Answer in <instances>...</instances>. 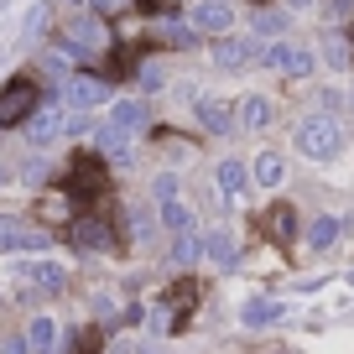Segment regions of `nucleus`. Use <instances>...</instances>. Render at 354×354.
Returning a JSON list of instances; mask_svg holds the SVG:
<instances>
[{"label":"nucleus","mask_w":354,"mask_h":354,"mask_svg":"<svg viewBox=\"0 0 354 354\" xmlns=\"http://www.w3.org/2000/svg\"><path fill=\"white\" fill-rule=\"evenodd\" d=\"M297 151L302 156H313V162H333V156L344 151V131H339V120L333 115H308V120L297 125Z\"/></svg>","instance_id":"f257e3e1"},{"label":"nucleus","mask_w":354,"mask_h":354,"mask_svg":"<svg viewBox=\"0 0 354 354\" xmlns=\"http://www.w3.org/2000/svg\"><path fill=\"white\" fill-rule=\"evenodd\" d=\"M100 104H110V84L104 78H63V110L68 115H88V110H100Z\"/></svg>","instance_id":"f03ea898"},{"label":"nucleus","mask_w":354,"mask_h":354,"mask_svg":"<svg viewBox=\"0 0 354 354\" xmlns=\"http://www.w3.org/2000/svg\"><path fill=\"white\" fill-rule=\"evenodd\" d=\"M37 110V84L32 78H11L0 88V125H26Z\"/></svg>","instance_id":"7ed1b4c3"},{"label":"nucleus","mask_w":354,"mask_h":354,"mask_svg":"<svg viewBox=\"0 0 354 354\" xmlns=\"http://www.w3.org/2000/svg\"><path fill=\"white\" fill-rule=\"evenodd\" d=\"M63 131H68V110L63 104H37L32 120H26V141L32 146H53Z\"/></svg>","instance_id":"20e7f679"},{"label":"nucleus","mask_w":354,"mask_h":354,"mask_svg":"<svg viewBox=\"0 0 354 354\" xmlns=\"http://www.w3.org/2000/svg\"><path fill=\"white\" fill-rule=\"evenodd\" d=\"M255 57H261L255 37H219V42H214V63H219L224 73H240V68H250Z\"/></svg>","instance_id":"39448f33"},{"label":"nucleus","mask_w":354,"mask_h":354,"mask_svg":"<svg viewBox=\"0 0 354 354\" xmlns=\"http://www.w3.org/2000/svg\"><path fill=\"white\" fill-rule=\"evenodd\" d=\"M266 68H277V73H287V78H308L313 68H318V57H313L308 47L277 42V47H271V53H266Z\"/></svg>","instance_id":"423d86ee"},{"label":"nucleus","mask_w":354,"mask_h":354,"mask_svg":"<svg viewBox=\"0 0 354 354\" xmlns=\"http://www.w3.org/2000/svg\"><path fill=\"white\" fill-rule=\"evenodd\" d=\"M21 281L32 292H63L68 287V271H63V261H26L21 266Z\"/></svg>","instance_id":"0eeeda50"},{"label":"nucleus","mask_w":354,"mask_h":354,"mask_svg":"<svg viewBox=\"0 0 354 354\" xmlns=\"http://www.w3.org/2000/svg\"><path fill=\"white\" fill-rule=\"evenodd\" d=\"M193 26H198V32H230L234 6L230 0H198V6H193Z\"/></svg>","instance_id":"6e6552de"},{"label":"nucleus","mask_w":354,"mask_h":354,"mask_svg":"<svg viewBox=\"0 0 354 354\" xmlns=\"http://www.w3.org/2000/svg\"><path fill=\"white\" fill-rule=\"evenodd\" d=\"M63 47L68 53H94V47H104V26L94 21V16H78V21L63 32Z\"/></svg>","instance_id":"1a4fd4ad"},{"label":"nucleus","mask_w":354,"mask_h":354,"mask_svg":"<svg viewBox=\"0 0 354 354\" xmlns=\"http://www.w3.org/2000/svg\"><path fill=\"white\" fill-rule=\"evenodd\" d=\"M281 318H287V302H277V297H250L240 308L245 328H271V323H281Z\"/></svg>","instance_id":"9d476101"},{"label":"nucleus","mask_w":354,"mask_h":354,"mask_svg":"<svg viewBox=\"0 0 354 354\" xmlns=\"http://www.w3.org/2000/svg\"><path fill=\"white\" fill-rule=\"evenodd\" d=\"M110 125H115V131H125V136H141L146 125H151V110H146L141 100H115Z\"/></svg>","instance_id":"9b49d317"},{"label":"nucleus","mask_w":354,"mask_h":354,"mask_svg":"<svg viewBox=\"0 0 354 354\" xmlns=\"http://www.w3.org/2000/svg\"><path fill=\"white\" fill-rule=\"evenodd\" d=\"M234 115H240V110L224 104V100H198V125H203V131H214V136H230L234 125H240Z\"/></svg>","instance_id":"f8f14e48"},{"label":"nucleus","mask_w":354,"mask_h":354,"mask_svg":"<svg viewBox=\"0 0 354 354\" xmlns=\"http://www.w3.org/2000/svg\"><path fill=\"white\" fill-rule=\"evenodd\" d=\"M234 255H240V245H234V234H230V230H209V234H203V261H209V266L230 271Z\"/></svg>","instance_id":"ddd939ff"},{"label":"nucleus","mask_w":354,"mask_h":354,"mask_svg":"<svg viewBox=\"0 0 354 354\" xmlns=\"http://www.w3.org/2000/svg\"><path fill=\"white\" fill-rule=\"evenodd\" d=\"M214 177H219V193H224V203H240V198H245V188H250V172H245V167L234 162V156H224Z\"/></svg>","instance_id":"4468645a"},{"label":"nucleus","mask_w":354,"mask_h":354,"mask_svg":"<svg viewBox=\"0 0 354 354\" xmlns=\"http://www.w3.org/2000/svg\"><path fill=\"white\" fill-rule=\"evenodd\" d=\"M73 240L84 245V250H110L115 245V230L104 219H73Z\"/></svg>","instance_id":"2eb2a0df"},{"label":"nucleus","mask_w":354,"mask_h":354,"mask_svg":"<svg viewBox=\"0 0 354 354\" xmlns=\"http://www.w3.org/2000/svg\"><path fill=\"white\" fill-rule=\"evenodd\" d=\"M100 151H104V162H136V136H125V131H115V125H104L100 131Z\"/></svg>","instance_id":"dca6fc26"},{"label":"nucleus","mask_w":354,"mask_h":354,"mask_svg":"<svg viewBox=\"0 0 354 354\" xmlns=\"http://www.w3.org/2000/svg\"><path fill=\"white\" fill-rule=\"evenodd\" d=\"M26 349L32 354H57V323L47 318V313H37V318L26 323Z\"/></svg>","instance_id":"f3484780"},{"label":"nucleus","mask_w":354,"mask_h":354,"mask_svg":"<svg viewBox=\"0 0 354 354\" xmlns=\"http://www.w3.org/2000/svg\"><path fill=\"white\" fill-rule=\"evenodd\" d=\"M47 234L42 230H26V224H6L0 230V255H11V250H42Z\"/></svg>","instance_id":"a211bd4d"},{"label":"nucleus","mask_w":354,"mask_h":354,"mask_svg":"<svg viewBox=\"0 0 354 354\" xmlns=\"http://www.w3.org/2000/svg\"><path fill=\"white\" fill-rule=\"evenodd\" d=\"M250 177L261 183V188H281V177H287V162H281V151H255Z\"/></svg>","instance_id":"6ab92c4d"},{"label":"nucleus","mask_w":354,"mask_h":354,"mask_svg":"<svg viewBox=\"0 0 354 354\" xmlns=\"http://www.w3.org/2000/svg\"><path fill=\"white\" fill-rule=\"evenodd\" d=\"M234 110H240V125H245V131H266V125H271V100H266V94H245Z\"/></svg>","instance_id":"aec40b11"},{"label":"nucleus","mask_w":354,"mask_h":354,"mask_svg":"<svg viewBox=\"0 0 354 354\" xmlns=\"http://www.w3.org/2000/svg\"><path fill=\"white\" fill-rule=\"evenodd\" d=\"M308 245H313V250H333V245H339V219H333V214L313 219L308 224Z\"/></svg>","instance_id":"412c9836"},{"label":"nucleus","mask_w":354,"mask_h":354,"mask_svg":"<svg viewBox=\"0 0 354 354\" xmlns=\"http://www.w3.org/2000/svg\"><path fill=\"white\" fill-rule=\"evenodd\" d=\"M250 32H255V37H281V32H287V11H277V6L255 11V16H250Z\"/></svg>","instance_id":"4be33fe9"},{"label":"nucleus","mask_w":354,"mask_h":354,"mask_svg":"<svg viewBox=\"0 0 354 354\" xmlns=\"http://www.w3.org/2000/svg\"><path fill=\"white\" fill-rule=\"evenodd\" d=\"M156 219H162V230L183 234V230H188V224H193V214H188V203H183V198H167V203H162V214H156Z\"/></svg>","instance_id":"5701e85b"},{"label":"nucleus","mask_w":354,"mask_h":354,"mask_svg":"<svg viewBox=\"0 0 354 354\" xmlns=\"http://www.w3.org/2000/svg\"><path fill=\"white\" fill-rule=\"evenodd\" d=\"M172 261H177V266H193V261H203V240H198L193 230H183V234H177V245H172Z\"/></svg>","instance_id":"b1692460"},{"label":"nucleus","mask_w":354,"mask_h":354,"mask_svg":"<svg viewBox=\"0 0 354 354\" xmlns=\"http://www.w3.org/2000/svg\"><path fill=\"white\" fill-rule=\"evenodd\" d=\"M349 53L354 47L344 42L339 32H323V57H328V68H349Z\"/></svg>","instance_id":"393cba45"},{"label":"nucleus","mask_w":354,"mask_h":354,"mask_svg":"<svg viewBox=\"0 0 354 354\" xmlns=\"http://www.w3.org/2000/svg\"><path fill=\"white\" fill-rule=\"evenodd\" d=\"M266 230L277 234V240H292V230H297V219H292V209L281 203V209H271L266 214Z\"/></svg>","instance_id":"a878e982"},{"label":"nucleus","mask_w":354,"mask_h":354,"mask_svg":"<svg viewBox=\"0 0 354 354\" xmlns=\"http://www.w3.org/2000/svg\"><path fill=\"white\" fill-rule=\"evenodd\" d=\"M151 193H156V203L177 198V177H172V172H162V177H156V183H151Z\"/></svg>","instance_id":"bb28decb"},{"label":"nucleus","mask_w":354,"mask_h":354,"mask_svg":"<svg viewBox=\"0 0 354 354\" xmlns=\"http://www.w3.org/2000/svg\"><path fill=\"white\" fill-rule=\"evenodd\" d=\"M354 11V0H323V16L328 21H339V16H349Z\"/></svg>","instance_id":"cd10ccee"},{"label":"nucleus","mask_w":354,"mask_h":354,"mask_svg":"<svg viewBox=\"0 0 354 354\" xmlns=\"http://www.w3.org/2000/svg\"><path fill=\"white\" fill-rule=\"evenodd\" d=\"M131 230H136V240H146V234H151V214L136 209V214H131Z\"/></svg>","instance_id":"c85d7f7f"},{"label":"nucleus","mask_w":354,"mask_h":354,"mask_svg":"<svg viewBox=\"0 0 354 354\" xmlns=\"http://www.w3.org/2000/svg\"><path fill=\"white\" fill-rule=\"evenodd\" d=\"M42 209H47V219H63V214H68V203H63V193H47V203H42Z\"/></svg>","instance_id":"c756f323"},{"label":"nucleus","mask_w":354,"mask_h":354,"mask_svg":"<svg viewBox=\"0 0 354 354\" xmlns=\"http://www.w3.org/2000/svg\"><path fill=\"white\" fill-rule=\"evenodd\" d=\"M162 84H167L162 68H141V88H162Z\"/></svg>","instance_id":"7c9ffc66"},{"label":"nucleus","mask_w":354,"mask_h":354,"mask_svg":"<svg viewBox=\"0 0 354 354\" xmlns=\"http://www.w3.org/2000/svg\"><path fill=\"white\" fill-rule=\"evenodd\" d=\"M94 349H100V339H94V333H84V339L73 344V354H94Z\"/></svg>","instance_id":"2f4dec72"},{"label":"nucleus","mask_w":354,"mask_h":354,"mask_svg":"<svg viewBox=\"0 0 354 354\" xmlns=\"http://www.w3.org/2000/svg\"><path fill=\"white\" fill-rule=\"evenodd\" d=\"M0 354H32V349H26V339H6V344H0Z\"/></svg>","instance_id":"473e14b6"},{"label":"nucleus","mask_w":354,"mask_h":354,"mask_svg":"<svg viewBox=\"0 0 354 354\" xmlns=\"http://www.w3.org/2000/svg\"><path fill=\"white\" fill-rule=\"evenodd\" d=\"M100 6H115V11H120V6H131V0H100Z\"/></svg>","instance_id":"72a5a7b5"},{"label":"nucleus","mask_w":354,"mask_h":354,"mask_svg":"<svg viewBox=\"0 0 354 354\" xmlns=\"http://www.w3.org/2000/svg\"><path fill=\"white\" fill-rule=\"evenodd\" d=\"M6 224H11V219H6V214H0V230H6Z\"/></svg>","instance_id":"f704fd0d"},{"label":"nucleus","mask_w":354,"mask_h":354,"mask_svg":"<svg viewBox=\"0 0 354 354\" xmlns=\"http://www.w3.org/2000/svg\"><path fill=\"white\" fill-rule=\"evenodd\" d=\"M141 6H162V0H141Z\"/></svg>","instance_id":"c9c22d12"},{"label":"nucleus","mask_w":354,"mask_h":354,"mask_svg":"<svg viewBox=\"0 0 354 354\" xmlns=\"http://www.w3.org/2000/svg\"><path fill=\"white\" fill-rule=\"evenodd\" d=\"M349 47H354V26H349Z\"/></svg>","instance_id":"e433bc0d"},{"label":"nucleus","mask_w":354,"mask_h":354,"mask_svg":"<svg viewBox=\"0 0 354 354\" xmlns=\"http://www.w3.org/2000/svg\"><path fill=\"white\" fill-rule=\"evenodd\" d=\"M0 183H6V167H0Z\"/></svg>","instance_id":"4c0bfd02"}]
</instances>
